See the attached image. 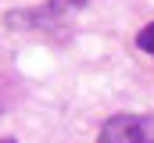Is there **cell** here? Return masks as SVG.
Masks as SVG:
<instances>
[{"mask_svg":"<svg viewBox=\"0 0 154 143\" xmlns=\"http://www.w3.org/2000/svg\"><path fill=\"white\" fill-rule=\"evenodd\" d=\"M97 143H154V111H147V114H136V111L111 114L100 125Z\"/></svg>","mask_w":154,"mask_h":143,"instance_id":"6da1fadb","label":"cell"},{"mask_svg":"<svg viewBox=\"0 0 154 143\" xmlns=\"http://www.w3.org/2000/svg\"><path fill=\"white\" fill-rule=\"evenodd\" d=\"M136 47H140L143 54H151V57H154V22H151V25H143V29L136 32Z\"/></svg>","mask_w":154,"mask_h":143,"instance_id":"7a4b0ae2","label":"cell"},{"mask_svg":"<svg viewBox=\"0 0 154 143\" xmlns=\"http://www.w3.org/2000/svg\"><path fill=\"white\" fill-rule=\"evenodd\" d=\"M0 143H18V140H0Z\"/></svg>","mask_w":154,"mask_h":143,"instance_id":"3957f363","label":"cell"}]
</instances>
